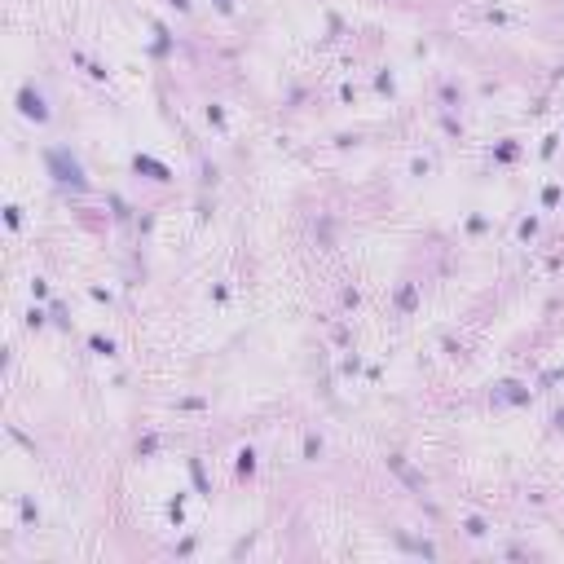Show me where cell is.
<instances>
[{"label":"cell","instance_id":"6da1fadb","mask_svg":"<svg viewBox=\"0 0 564 564\" xmlns=\"http://www.w3.org/2000/svg\"><path fill=\"white\" fill-rule=\"evenodd\" d=\"M49 163H53V172H58V181H71V185H84V176H80V163H67V155H62V150H53V155H49Z\"/></svg>","mask_w":564,"mask_h":564},{"label":"cell","instance_id":"7a4b0ae2","mask_svg":"<svg viewBox=\"0 0 564 564\" xmlns=\"http://www.w3.org/2000/svg\"><path fill=\"white\" fill-rule=\"evenodd\" d=\"M22 115H35V119H44V106H40V93L31 97V84L22 88Z\"/></svg>","mask_w":564,"mask_h":564}]
</instances>
